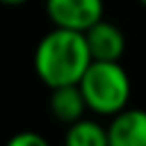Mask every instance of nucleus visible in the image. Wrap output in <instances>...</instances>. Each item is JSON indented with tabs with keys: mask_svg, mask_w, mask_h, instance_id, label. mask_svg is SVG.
Returning <instances> with one entry per match:
<instances>
[{
	"mask_svg": "<svg viewBox=\"0 0 146 146\" xmlns=\"http://www.w3.org/2000/svg\"><path fill=\"white\" fill-rule=\"evenodd\" d=\"M34 73L48 87L78 84L94 62L84 32L55 27L46 32L34 48Z\"/></svg>",
	"mask_w": 146,
	"mask_h": 146,
	"instance_id": "1",
	"label": "nucleus"
},
{
	"mask_svg": "<svg viewBox=\"0 0 146 146\" xmlns=\"http://www.w3.org/2000/svg\"><path fill=\"white\" fill-rule=\"evenodd\" d=\"M78 84L84 94L87 107L98 116H112L130 103L132 84L121 62L94 59Z\"/></svg>",
	"mask_w": 146,
	"mask_h": 146,
	"instance_id": "2",
	"label": "nucleus"
},
{
	"mask_svg": "<svg viewBox=\"0 0 146 146\" xmlns=\"http://www.w3.org/2000/svg\"><path fill=\"white\" fill-rule=\"evenodd\" d=\"M105 14L103 0H46V16L55 27L87 32Z\"/></svg>",
	"mask_w": 146,
	"mask_h": 146,
	"instance_id": "3",
	"label": "nucleus"
},
{
	"mask_svg": "<svg viewBox=\"0 0 146 146\" xmlns=\"http://www.w3.org/2000/svg\"><path fill=\"white\" fill-rule=\"evenodd\" d=\"M110 119V146H146V110L123 107Z\"/></svg>",
	"mask_w": 146,
	"mask_h": 146,
	"instance_id": "4",
	"label": "nucleus"
},
{
	"mask_svg": "<svg viewBox=\"0 0 146 146\" xmlns=\"http://www.w3.org/2000/svg\"><path fill=\"white\" fill-rule=\"evenodd\" d=\"M84 36H87V43H89V50H91L94 59L121 62V57L125 52V34L121 32V27L100 18L96 25H91L84 32Z\"/></svg>",
	"mask_w": 146,
	"mask_h": 146,
	"instance_id": "5",
	"label": "nucleus"
},
{
	"mask_svg": "<svg viewBox=\"0 0 146 146\" xmlns=\"http://www.w3.org/2000/svg\"><path fill=\"white\" fill-rule=\"evenodd\" d=\"M48 110L57 121L68 125V123L82 119L89 107H87V100H84V94H82L80 84H64V87L50 89Z\"/></svg>",
	"mask_w": 146,
	"mask_h": 146,
	"instance_id": "6",
	"label": "nucleus"
},
{
	"mask_svg": "<svg viewBox=\"0 0 146 146\" xmlns=\"http://www.w3.org/2000/svg\"><path fill=\"white\" fill-rule=\"evenodd\" d=\"M66 146H107V128L100 125L98 121L91 119H78L73 123L66 125V135H64Z\"/></svg>",
	"mask_w": 146,
	"mask_h": 146,
	"instance_id": "7",
	"label": "nucleus"
},
{
	"mask_svg": "<svg viewBox=\"0 0 146 146\" xmlns=\"http://www.w3.org/2000/svg\"><path fill=\"white\" fill-rule=\"evenodd\" d=\"M9 146H46V139H43L39 132L23 130V132H16V135L9 139Z\"/></svg>",
	"mask_w": 146,
	"mask_h": 146,
	"instance_id": "8",
	"label": "nucleus"
},
{
	"mask_svg": "<svg viewBox=\"0 0 146 146\" xmlns=\"http://www.w3.org/2000/svg\"><path fill=\"white\" fill-rule=\"evenodd\" d=\"M25 2H30V0H0V5H7V7H21Z\"/></svg>",
	"mask_w": 146,
	"mask_h": 146,
	"instance_id": "9",
	"label": "nucleus"
},
{
	"mask_svg": "<svg viewBox=\"0 0 146 146\" xmlns=\"http://www.w3.org/2000/svg\"><path fill=\"white\" fill-rule=\"evenodd\" d=\"M137 2H139V5H141V7H146V0H137Z\"/></svg>",
	"mask_w": 146,
	"mask_h": 146,
	"instance_id": "10",
	"label": "nucleus"
}]
</instances>
